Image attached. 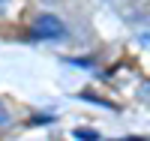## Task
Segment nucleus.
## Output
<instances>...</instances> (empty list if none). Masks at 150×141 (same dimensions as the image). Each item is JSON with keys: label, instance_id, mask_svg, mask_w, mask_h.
<instances>
[{"label": "nucleus", "instance_id": "obj_1", "mask_svg": "<svg viewBox=\"0 0 150 141\" xmlns=\"http://www.w3.org/2000/svg\"><path fill=\"white\" fill-rule=\"evenodd\" d=\"M63 33H66L63 21L54 18V15H39L33 21V36L36 39H60Z\"/></svg>", "mask_w": 150, "mask_h": 141}, {"label": "nucleus", "instance_id": "obj_2", "mask_svg": "<svg viewBox=\"0 0 150 141\" xmlns=\"http://www.w3.org/2000/svg\"><path fill=\"white\" fill-rule=\"evenodd\" d=\"M6 120H9V111H6L3 105H0V123H6Z\"/></svg>", "mask_w": 150, "mask_h": 141}, {"label": "nucleus", "instance_id": "obj_3", "mask_svg": "<svg viewBox=\"0 0 150 141\" xmlns=\"http://www.w3.org/2000/svg\"><path fill=\"white\" fill-rule=\"evenodd\" d=\"M0 3H3V0H0Z\"/></svg>", "mask_w": 150, "mask_h": 141}]
</instances>
